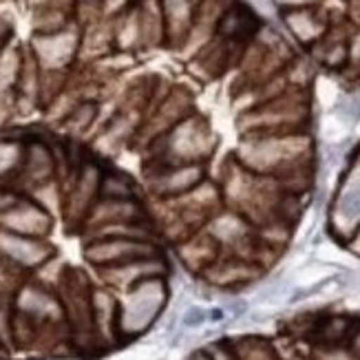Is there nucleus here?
Wrapping results in <instances>:
<instances>
[{
	"instance_id": "26",
	"label": "nucleus",
	"mask_w": 360,
	"mask_h": 360,
	"mask_svg": "<svg viewBox=\"0 0 360 360\" xmlns=\"http://www.w3.org/2000/svg\"><path fill=\"white\" fill-rule=\"evenodd\" d=\"M5 356H7V347H5L3 338H0V358H5Z\"/></svg>"
},
{
	"instance_id": "24",
	"label": "nucleus",
	"mask_w": 360,
	"mask_h": 360,
	"mask_svg": "<svg viewBox=\"0 0 360 360\" xmlns=\"http://www.w3.org/2000/svg\"><path fill=\"white\" fill-rule=\"evenodd\" d=\"M186 360H212V354L203 352V349H197V352H193L191 356H188Z\"/></svg>"
},
{
	"instance_id": "4",
	"label": "nucleus",
	"mask_w": 360,
	"mask_h": 360,
	"mask_svg": "<svg viewBox=\"0 0 360 360\" xmlns=\"http://www.w3.org/2000/svg\"><path fill=\"white\" fill-rule=\"evenodd\" d=\"M160 250L150 239H131V237H93L84 245V259L96 265L98 270L117 268L133 261L158 257Z\"/></svg>"
},
{
	"instance_id": "21",
	"label": "nucleus",
	"mask_w": 360,
	"mask_h": 360,
	"mask_svg": "<svg viewBox=\"0 0 360 360\" xmlns=\"http://www.w3.org/2000/svg\"><path fill=\"white\" fill-rule=\"evenodd\" d=\"M206 321H208V311L201 309V307H191L184 314V325L186 327H199L201 323H206Z\"/></svg>"
},
{
	"instance_id": "25",
	"label": "nucleus",
	"mask_w": 360,
	"mask_h": 360,
	"mask_svg": "<svg viewBox=\"0 0 360 360\" xmlns=\"http://www.w3.org/2000/svg\"><path fill=\"white\" fill-rule=\"evenodd\" d=\"M354 349L360 354V330H356V332H354Z\"/></svg>"
},
{
	"instance_id": "19",
	"label": "nucleus",
	"mask_w": 360,
	"mask_h": 360,
	"mask_svg": "<svg viewBox=\"0 0 360 360\" xmlns=\"http://www.w3.org/2000/svg\"><path fill=\"white\" fill-rule=\"evenodd\" d=\"M25 142L15 137H0V179H15L22 164Z\"/></svg>"
},
{
	"instance_id": "16",
	"label": "nucleus",
	"mask_w": 360,
	"mask_h": 360,
	"mask_svg": "<svg viewBox=\"0 0 360 360\" xmlns=\"http://www.w3.org/2000/svg\"><path fill=\"white\" fill-rule=\"evenodd\" d=\"M217 27H219V34L226 40H243L255 31L257 20L245 7H232L221 13Z\"/></svg>"
},
{
	"instance_id": "6",
	"label": "nucleus",
	"mask_w": 360,
	"mask_h": 360,
	"mask_svg": "<svg viewBox=\"0 0 360 360\" xmlns=\"http://www.w3.org/2000/svg\"><path fill=\"white\" fill-rule=\"evenodd\" d=\"M53 219L51 212L36 199L15 195L7 206L0 210V230H7L13 234H25V237L44 239L51 232Z\"/></svg>"
},
{
	"instance_id": "20",
	"label": "nucleus",
	"mask_w": 360,
	"mask_h": 360,
	"mask_svg": "<svg viewBox=\"0 0 360 360\" xmlns=\"http://www.w3.org/2000/svg\"><path fill=\"white\" fill-rule=\"evenodd\" d=\"M100 197H104V199H131V197H137V191H135V184L129 175L120 173V170H102Z\"/></svg>"
},
{
	"instance_id": "2",
	"label": "nucleus",
	"mask_w": 360,
	"mask_h": 360,
	"mask_svg": "<svg viewBox=\"0 0 360 360\" xmlns=\"http://www.w3.org/2000/svg\"><path fill=\"white\" fill-rule=\"evenodd\" d=\"M168 301L166 276H150L127 290V299L120 303L117 332L120 336H139L160 319Z\"/></svg>"
},
{
	"instance_id": "7",
	"label": "nucleus",
	"mask_w": 360,
	"mask_h": 360,
	"mask_svg": "<svg viewBox=\"0 0 360 360\" xmlns=\"http://www.w3.org/2000/svg\"><path fill=\"white\" fill-rule=\"evenodd\" d=\"M206 179L203 164H153L148 170V188L158 199H175L191 193Z\"/></svg>"
},
{
	"instance_id": "18",
	"label": "nucleus",
	"mask_w": 360,
	"mask_h": 360,
	"mask_svg": "<svg viewBox=\"0 0 360 360\" xmlns=\"http://www.w3.org/2000/svg\"><path fill=\"white\" fill-rule=\"evenodd\" d=\"M285 22L292 29V34L301 42H309V40L319 38V34H321V22L316 18V13H311V9H307V7L288 9Z\"/></svg>"
},
{
	"instance_id": "15",
	"label": "nucleus",
	"mask_w": 360,
	"mask_h": 360,
	"mask_svg": "<svg viewBox=\"0 0 360 360\" xmlns=\"http://www.w3.org/2000/svg\"><path fill=\"white\" fill-rule=\"evenodd\" d=\"M93 305V332H96V342H111L120 336L117 332V311L120 303L104 290H93L91 294Z\"/></svg>"
},
{
	"instance_id": "9",
	"label": "nucleus",
	"mask_w": 360,
	"mask_h": 360,
	"mask_svg": "<svg viewBox=\"0 0 360 360\" xmlns=\"http://www.w3.org/2000/svg\"><path fill=\"white\" fill-rule=\"evenodd\" d=\"M0 259L15 270H36L53 259V248L38 237L0 230Z\"/></svg>"
},
{
	"instance_id": "17",
	"label": "nucleus",
	"mask_w": 360,
	"mask_h": 360,
	"mask_svg": "<svg viewBox=\"0 0 360 360\" xmlns=\"http://www.w3.org/2000/svg\"><path fill=\"white\" fill-rule=\"evenodd\" d=\"M100 113V104L96 100H80L71 111L62 120V129H65L71 137H80L89 133V129L96 124Z\"/></svg>"
},
{
	"instance_id": "23",
	"label": "nucleus",
	"mask_w": 360,
	"mask_h": 360,
	"mask_svg": "<svg viewBox=\"0 0 360 360\" xmlns=\"http://www.w3.org/2000/svg\"><path fill=\"white\" fill-rule=\"evenodd\" d=\"M281 5L288 7V9H301V7H307L311 3H316V0H278Z\"/></svg>"
},
{
	"instance_id": "10",
	"label": "nucleus",
	"mask_w": 360,
	"mask_h": 360,
	"mask_svg": "<svg viewBox=\"0 0 360 360\" xmlns=\"http://www.w3.org/2000/svg\"><path fill=\"white\" fill-rule=\"evenodd\" d=\"M135 221H148L146 210L139 203L137 197L131 199H104L98 197V201L93 203L86 219L82 226L93 232L106 226H117V224H135Z\"/></svg>"
},
{
	"instance_id": "12",
	"label": "nucleus",
	"mask_w": 360,
	"mask_h": 360,
	"mask_svg": "<svg viewBox=\"0 0 360 360\" xmlns=\"http://www.w3.org/2000/svg\"><path fill=\"white\" fill-rule=\"evenodd\" d=\"M188 115H191V98L184 96L179 91L170 93V96H166L160 102V106L155 108L153 115L146 120V127L142 133H148V139L153 142V139H158L164 133H168L175 124H179Z\"/></svg>"
},
{
	"instance_id": "11",
	"label": "nucleus",
	"mask_w": 360,
	"mask_h": 360,
	"mask_svg": "<svg viewBox=\"0 0 360 360\" xmlns=\"http://www.w3.org/2000/svg\"><path fill=\"white\" fill-rule=\"evenodd\" d=\"M166 261L158 255L150 259H142V261H133L127 265H117V268H106L100 270L102 278L106 281L108 285L120 288V290H129L135 283L150 276H166Z\"/></svg>"
},
{
	"instance_id": "14",
	"label": "nucleus",
	"mask_w": 360,
	"mask_h": 360,
	"mask_svg": "<svg viewBox=\"0 0 360 360\" xmlns=\"http://www.w3.org/2000/svg\"><path fill=\"white\" fill-rule=\"evenodd\" d=\"M177 255L186 263V268H191L195 272H203L219 259V243L206 230L195 232L177 243Z\"/></svg>"
},
{
	"instance_id": "22",
	"label": "nucleus",
	"mask_w": 360,
	"mask_h": 360,
	"mask_svg": "<svg viewBox=\"0 0 360 360\" xmlns=\"http://www.w3.org/2000/svg\"><path fill=\"white\" fill-rule=\"evenodd\" d=\"M241 360V358H239ZM243 360H276V356L263 345H257V347H250L243 356Z\"/></svg>"
},
{
	"instance_id": "1",
	"label": "nucleus",
	"mask_w": 360,
	"mask_h": 360,
	"mask_svg": "<svg viewBox=\"0 0 360 360\" xmlns=\"http://www.w3.org/2000/svg\"><path fill=\"white\" fill-rule=\"evenodd\" d=\"M150 144L160 146V153H153V164H203L214 150L217 139L206 122L188 115Z\"/></svg>"
},
{
	"instance_id": "8",
	"label": "nucleus",
	"mask_w": 360,
	"mask_h": 360,
	"mask_svg": "<svg viewBox=\"0 0 360 360\" xmlns=\"http://www.w3.org/2000/svg\"><path fill=\"white\" fill-rule=\"evenodd\" d=\"M58 153L42 139H31V142H25L22 164L18 175H15V181H18L20 188L31 193L44 184L58 179Z\"/></svg>"
},
{
	"instance_id": "5",
	"label": "nucleus",
	"mask_w": 360,
	"mask_h": 360,
	"mask_svg": "<svg viewBox=\"0 0 360 360\" xmlns=\"http://www.w3.org/2000/svg\"><path fill=\"white\" fill-rule=\"evenodd\" d=\"M100 179L102 168L93 162L80 164L71 175V181L62 191V210L69 224H82L91 206L100 197Z\"/></svg>"
},
{
	"instance_id": "3",
	"label": "nucleus",
	"mask_w": 360,
	"mask_h": 360,
	"mask_svg": "<svg viewBox=\"0 0 360 360\" xmlns=\"http://www.w3.org/2000/svg\"><path fill=\"white\" fill-rule=\"evenodd\" d=\"M82 34L75 25H69L51 34H36L29 53L36 60L42 73H65L80 53Z\"/></svg>"
},
{
	"instance_id": "13",
	"label": "nucleus",
	"mask_w": 360,
	"mask_h": 360,
	"mask_svg": "<svg viewBox=\"0 0 360 360\" xmlns=\"http://www.w3.org/2000/svg\"><path fill=\"white\" fill-rule=\"evenodd\" d=\"M259 268L255 261L243 259V257H232V259H217L208 270H203V276H206L212 285L219 288H230V285H243L248 281H252L259 276Z\"/></svg>"
}]
</instances>
